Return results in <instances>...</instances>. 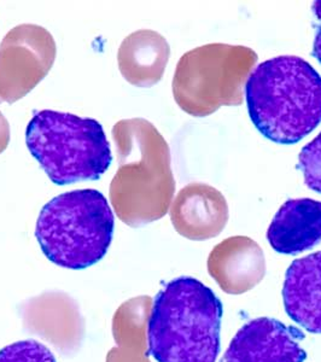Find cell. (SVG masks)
Instances as JSON below:
<instances>
[{
  "mask_svg": "<svg viewBox=\"0 0 321 362\" xmlns=\"http://www.w3.org/2000/svg\"><path fill=\"white\" fill-rule=\"evenodd\" d=\"M119 169L109 197L117 218L136 227L163 218L173 202L172 156L163 136L148 119H121L112 127Z\"/></svg>",
  "mask_w": 321,
  "mask_h": 362,
  "instance_id": "1",
  "label": "cell"
},
{
  "mask_svg": "<svg viewBox=\"0 0 321 362\" xmlns=\"http://www.w3.org/2000/svg\"><path fill=\"white\" fill-rule=\"evenodd\" d=\"M247 110L262 136L295 144L321 122V76L297 56H279L252 70L245 85Z\"/></svg>",
  "mask_w": 321,
  "mask_h": 362,
  "instance_id": "2",
  "label": "cell"
},
{
  "mask_svg": "<svg viewBox=\"0 0 321 362\" xmlns=\"http://www.w3.org/2000/svg\"><path fill=\"white\" fill-rule=\"evenodd\" d=\"M223 314L221 300L199 280L169 281L148 317V356L157 362H216Z\"/></svg>",
  "mask_w": 321,
  "mask_h": 362,
  "instance_id": "3",
  "label": "cell"
},
{
  "mask_svg": "<svg viewBox=\"0 0 321 362\" xmlns=\"http://www.w3.org/2000/svg\"><path fill=\"white\" fill-rule=\"evenodd\" d=\"M115 218L97 189H75L44 206L35 237L44 255L59 267L85 269L107 255Z\"/></svg>",
  "mask_w": 321,
  "mask_h": 362,
  "instance_id": "4",
  "label": "cell"
},
{
  "mask_svg": "<svg viewBox=\"0 0 321 362\" xmlns=\"http://www.w3.org/2000/svg\"><path fill=\"white\" fill-rule=\"evenodd\" d=\"M25 143L57 185L98 180L112 163V148L102 124L69 112H34L25 131Z\"/></svg>",
  "mask_w": 321,
  "mask_h": 362,
  "instance_id": "5",
  "label": "cell"
},
{
  "mask_svg": "<svg viewBox=\"0 0 321 362\" xmlns=\"http://www.w3.org/2000/svg\"><path fill=\"white\" fill-rule=\"evenodd\" d=\"M250 47L208 44L191 49L177 62L173 95L182 112L206 117L221 107L243 103V87L257 63Z\"/></svg>",
  "mask_w": 321,
  "mask_h": 362,
  "instance_id": "6",
  "label": "cell"
},
{
  "mask_svg": "<svg viewBox=\"0 0 321 362\" xmlns=\"http://www.w3.org/2000/svg\"><path fill=\"white\" fill-rule=\"evenodd\" d=\"M57 46L47 29L20 25L0 44V100L13 104L28 95L54 66Z\"/></svg>",
  "mask_w": 321,
  "mask_h": 362,
  "instance_id": "7",
  "label": "cell"
},
{
  "mask_svg": "<svg viewBox=\"0 0 321 362\" xmlns=\"http://www.w3.org/2000/svg\"><path fill=\"white\" fill-rule=\"evenodd\" d=\"M305 334L272 317H257L242 326L220 362H305Z\"/></svg>",
  "mask_w": 321,
  "mask_h": 362,
  "instance_id": "8",
  "label": "cell"
},
{
  "mask_svg": "<svg viewBox=\"0 0 321 362\" xmlns=\"http://www.w3.org/2000/svg\"><path fill=\"white\" fill-rule=\"evenodd\" d=\"M230 218L226 198L204 182L182 187L170 206V220L179 235L191 240L218 237Z\"/></svg>",
  "mask_w": 321,
  "mask_h": 362,
  "instance_id": "9",
  "label": "cell"
},
{
  "mask_svg": "<svg viewBox=\"0 0 321 362\" xmlns=\"http://www.w3.org/2000/svg\"><path fill=\"white\" fill-rule=\"evenodd\" d=\"M208 272L223 293L242 295L259 285L266 276L264 250L245 235L225 239L211 250Z\"/></svg>",
  "mask_w": 321,
  "mask_h": 362,
  "instance_id": "10",
  "label": "cell"
},
{
  "mask_svg": "<svg viewBox=\"0 0 321 362\" xmlns=\"http://www.w3.org/2000/svg\"><path fill=\"white\" fill-rule=\"evenodd\" d=\"M283 300L288 317L321 334V251L293 261L285 274Z\"/></svg>",
  "mask_w": 321,
  "mask_h": 362,
  "instance_id": "11",
  "label": "cell"
},
{
  "mask_svg": "<svg viewBox=\"0 0 321 362\" xmlns=\"http://www.w3.org/2000/svg\"><path fill=\"white\" fill-rule=\"evenodd\" d=\"M271 247L284 255H297L321 242V202L290 199L280 206L267 230Z\"/></svg>",
  "mask_w": 321,
  "mask_h": 362,
  "instance_id": "12",
  "label": "cell"
},
{
  "mask_svg": "<svg viewBox=\"0 0 321 362\" xmlns=\"http://www.w3.org/2000/svg\"><path fill=\"white\" fill-rule=\"evenodd\" d=\"M169 57L170 46L163 35L151 29H139L121 42L117 63L127 83L151 87L163 78Z\"/></svg>",
  "mask_w": 321,
  "mask_h": 362,
  "instance_id": "13",
  "label": "cell"
},
{
  "mask_svg": "<svg viewBox=\"0 0 321 362\" xmlns=\"http://www.w3.org/2000/svg\"><path fill=\"white\" fill-rule=\"evenodd\" d=\"M0 362H57V360L42 343L27 339L0 350Z\"/></svg>",
  "mask_w": 321,
  "mask_h": 362,
  "instance_id": "14",
  "label": "cell"
},
{
  "mask_svg": "<svg viewBox=\"0 0 321 362\" xmlns=\"http://www.w3.org/2000/svg\"><path fill=\"white\" fill-rule=\"evenodd\" d=\"M298 167L305 177V185L321 194V132L302 148Z\"/></svg>",
  "mask_w": 321,
  "mask_h": 362,
  "instance_id": "15",
  "label": "cell"
},
{
  "mask_svg": "<svg viewBox=\"0 0 321 362\" xmlns=\"http://www.w3.org/2000/svg\"><path fill=\"white\" fill-rule=\"evenodd\" d=\"M10 143V124L0 112V153H4Z\"/></svg>",
  "mask_w": 321,
  "mask_h": 362,
  "instance_id": "16",
  "label": "cell"
},
{
  "mask_svg": "<svg viewBox=\"0 0 321 362\" xmlns=\"http://www.w3.org/2000/svg\"><path fill=\"white\" fill-rule=\"evenodd\" d=\"M313 56L321 63V27L317 30V37L314 40Z\"/></svg>",
  "mask_w": 321,
  "mask_h": 362,
  "instance_id": "17",
  "label": "cell"
},
{
  "mask_svg": "<svg viewBox=\"0 0 321 362\" xmlns=\"http://www.w3.org/2000/svg\"><path fill=\"white\" fill-rule=\"evenodd\" d=\"M313 11L314 13L317 15V18L321 20V1H317V3H314Z\"/></svg>",
  "mask_w": 321,
  "mask_h": 362,
  "instance_id": "18",
  "label": "cell"
},
{
  "mask_svg": "<svg viewBox=\"0 0 321 362\" xmlns=\"http://www.w3.org/2000/svg\"><path fill=\"white\" fill-rule=\"evenodd\" d=\"M0 103H1V100H0Z\"/></svg>",
  "mask_w": 321,
  "mask_h": 362,
  "instance_id": "19",
  "label": "cell"
}]
</instances>
